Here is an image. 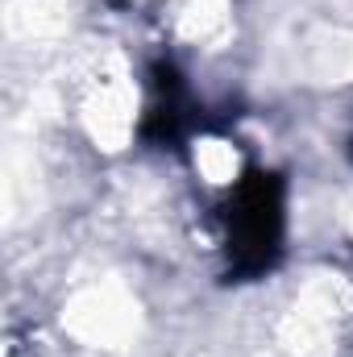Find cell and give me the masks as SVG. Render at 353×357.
<instances>
[{"label":"cell","instance_id":"obj_1","mask_svg":"<svg viewBox=\"0 0 353 357\" xmlns=\"http://www.w3.org/2000/svg\"><path fill=\"white\" fill-rule=\"evenodd\" d=\"M278 229H283V199L278 183L270 175H258L237 195V212L229 220V245L237 262L250 270H262L278 250Z\"/></svg>","mask_w":353,"mask_h":357}]
</instances>
